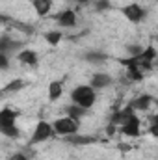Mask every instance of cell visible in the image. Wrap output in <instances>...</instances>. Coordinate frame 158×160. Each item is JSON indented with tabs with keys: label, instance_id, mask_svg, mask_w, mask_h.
Returning <instances> with one entry per match:
<instances>
[{
	"label": "cell",
	"instance_id": "cell-5",
	"mask_svg": "<svg viewBox=\"0 0 158 160\" xmlns=\"http://www.w3.org/2000/svg\"><path fill=\"white\" fill-rule=\"evenodd\" d=\"M119 132H121L123 136H128V138H138V136H140V118L134 114L126 123H123V125L119 127Z\"/></svg>",
	"mask_w": 158,
	"mask_h": 160
},
{
	"label": "cell",
	"instance_id": "cell-19",
	"mask_svg": "<svg viewBox=\"0 0 158 160\" xmlns=\"http://www.w3.org/2000/svg\"><path fill=\"white\" fill-rule=\"evenodd\" d=\"M84 58H86L89 63H102V62L108 60V56H106L104 52H101V50H89Z\"/></svg>",
	"mask_w": 158,
	"mask_h": 160
},
{
	"label": "cell",
	"instance_id": "cell-15",
	"mask_svg": "<svg viewBox=\"0 0 158 160\" xmlns=\"http://www.w3.org/2000/svg\"><path fill=\"white\" fill-rule=\"evenodd\" d=\"M67 143H73V145H91L97 142L95 136H80V134H71L65 138Z\"/></svg>",
	"mask_w": 158,
	"mask_h": 160
},
{
	"label": "cell",
	"instance_id": "cell-13",
	"mask_svg": "<svg viewBox=\"0 0 158 160\" xmlns=\"http://www.w3.org/2000/svg\"><path fill=\"white\" fill-rule=\"evenodd\" d=\"M62 95H63V84L60 80H52L48 84V101L50 102H56Z\"/></svg>",
	"mask_w": 158,
	"mask_h": 160
},
{
	"label": "cell",
	"instance_id": "cell-28",
	"mask_svg": "<svg viewBox=\"0 0 158 160\" xmlns=\"http://www.w3.org/2000/svg\"><path fill=\"white\" fill-rule=\"evenodd\" d=\"M155 104H156V106H158V99H155Z\"/></svg>",
	"mask_w": 158,
	"mask_h": 160
},
{
	"label": "cell",
	"instance_id": "cell-4",
	"mask_svg": "<svg viewBox=\"0 0 158 160\" xmlns=\"http://www.w3.org/2000/svg\"><path fill=\"white\" fill-rule=\"evenodd\" d=\"M121 13L125 15L126 21H130V22H134V24L141 22L143 17H145V9H143L140 4H126V6L121 8Z\"/></svg>",
	"mask_w": 158,
	"mask_h": 160
},
{
	"label": "cell",
	"instance_id": "cell-6",
	"mask_svg": "<svg viewBox=\"0 0 158 160\" xmlns=\"http://www.w3.org/2000/svg\"><path fill=\"white\" fill-rule=\"evenodd\" d=\"M77 21H78V17L73 9H63L62 13L56 15V22L60 28H73V26H77Z\"/></svg>",
	"mask_w": 158,
	"mask_h": 160
},
{
	"label": "cell",
	"instance_id": "cell-8",
	"mask_svg": "<svg viewBox=\"0 0 158 160\" xmlns=\"http://www.w3.org/2000/svg\"><path fill=\"white\" fill-rule=\"evenodd\" d=\"M22 47H24L22 41H15V39H11L9 36H2L0 38V54H9L11 50H19Z\"/></svg>",
	"mask_w": 158,
	"mask_h": 160
},
{
	"label": "cell",
	"instance_id": "cell-24",
	"mask_svg": "<svg viewBox=\"0 0 158 160\" xmlns=\"http://www.w3.org/2000/svg\"><path fill=\"white\" fill-rule=\"evenodd\" d=\"M126 50H128V54H130V56H140V54L143 52V48H141L140 45H128V47H126Z\"/></svg>",
	"mask_w": 158,
	"mask_h": 160
},
{
	"label": "cell",
	"instance_id": "cell-1",
	"mask_svg": "<svg viewBox=\"0 0 158 160\" xmlns=\"http://www.w3.org/2000/svg\"><path fill=\"white\" fill-rule=\"evenodd\" d=\"M71 101L82 108L89 110L97 101V89L93 86H77L71 91Z\"/></svg>",
	"mask_w": 158,
	"mask_h": 160
},
{
	"label": "cell",
	"instance_id": "cell-26",
	"mask_svg": "<svg viewBox=\"0 0 158 160\" xmlns=\"http://www.w3.org/2000/svg\"><path fill=\"white\" fill-rule=\"evenodd\" d=\"M7 160H32V157H28L24 153H15V155H11Z\"/></svg>",
	"mask_w": 158,
	"mask_h": 160
},
{
	"label": "cell",
	"instance_id": "cell-9",
	"mask_svg": "<svg viewBox=\"0 0 158 160\" xmlns=\"http://www.w3.org/2000/svg\"><path fill=\"white\" fill-rule=\"evenodd\" d=\"M17 62H21L22 65L36 67V65H37V62H39V56H37V52H36V50L26 48V50H21V52L17 54Z\"/></svg>",
	"mask_w": 158,
	"mask_h": 160
},
{
	"label": "cell",
	"instance_id": "cell-2",
	"mask_svg": "<svg viewBox=\"0 0 158 160\" xmlns=\"http://www.w3.org/2000/svg\"><path fill=\"white\" fill-rule=\"evenodd\" d=\"M52 127H54V132L58 136H71V134H77L78 132V119H73L69 116L58 118V119L52 123Z\"/></svg>",
	"mask_w": 158,
	"mask_h": 160
},
{
	"label": "cell",
	"instance_id": "cell-7",
	"mask_svg": "<svg viewBox=\"0 0 158 160\" xmlns=\"http://www.w3.org/2000/svg\"><path fill=\"white\" fill-rule=\"evenodd\" d=\"M0 21H2L4 24H11L15 30L22 32V34H26V36H32V34H34V26H32V24H26V22H22V21H13V19H9L7 15H0Z\"/></svg>",
	"mask_w": 158,
	"mask_h": 160
},
{
	"label": "cell",
	"instance_id": "cell-16",
	"mask_svg": "<svg viewBox=\"0 0 158 160\" xmlns=\"http://www.w3.org/2000/svg\"><path fill=\"white\" fill-rule=\"evenodd\" d=\"M24 86H26V84H24L22 78H15V80H11L9 84H6V86L2 88V95L6 97V95H9V93H17V91H21Z\"/></svg>",
	"mask_w": 158,
	"mask_h": 160
},
{
	"label": "cell",
	"instance_id": "cell-20",
	"mask_svg": "<svg viewBox=\"0 0 158 160\" xmlns=\"http://www.w3.org/2000/svg\"><path fill=\"white\" fill-rule=\"evenodd\" d=\"M45 39H47V43L50 47H56V45H60V41L63 39V34L60 30H50V32L45 34Z\"/></svg>",
	"mask_w": 158,
	"mask_h": 160
},
{
	"label": "cell",
	"instance_id": "cell-27",
	"mask_svg": "<svg viewBox=\"0 0 158 160\" xmlns=\"http://www.w3.org/2000/svg\"><path fill=\"white\" fill-rule=\"evenodd\" d=\"M75 2H77V4H89L91 0H75Z\"/></svg>",
	"mask_w": 158,
	"mask_h": 160
},
{
	"label": "cell",
	"instance_id": "cell-14",
	"mask_svg": "<svg viewBox=\"0 0 158 160\" xmlns=\"http://www.w3.org/2000/svg\"><path fill=\"white\" fill-rule=\"evenodd\" d=\"M19 118V112L17 110H11V108H4L0 112V127H9V125H15V119Z\"/></svg>",
	"mask_w": 158,
	"mask_h": 160
},
{
	"label": "cell",
	"instance_id": "cell-10",
	"mask_svg": "<svg viewBox=\"0 0 158 160\" xmlns=\"http://www.w3.org/2000/svg\"><path fill=\"white\" fill-rule=\"evenodd\" d=\"M155 102V99L151 97V95H147V93H143V95H140V97H136L132 102H130V106L134 108V110H140V112H147L149 110V106Z\"/></svg>",
	"mask_w": 158,
	"mask_h": 160
},
{
	"label": "cell",
	"instance_id": "cell-11",
	"mask_svg": "<svg viewBox=\"0 0 158 160\" xmlns=\"http://www.w3.org/2000/svg\"><path fill=\"white\" fill-rule=\"evenodd\" d=\"M110 84H112V77H110L108 73H95V75L91 77V82H89V86H93L95 89L108 88Z\"/></svg>",
	"mask_w": 158,
	"mask_h": 160
},
{
	"label": "cell",
	"instance_id": "cell-18",
	"mask_svg": "<svg viewBox=\"0 0 158 160\" xmlns=\"http://www.w3.org/2000/svg\"><path fill=\"white\" fill-rule=\"evenodd\" d=\"M65 112H67V116H69V118H73V119H78V121H80L84 116H86V112H87V110L73 102V104H69V106L65 108Z\"/></svg>",
	"mask_w": 158,
	"mask_h": 160
},
{
	"label": "cell",
	"instance_id": "cell-17",
	"mask_svg": "<svg viewBox=\"0 0 158 160\" xmlns=\"http://www.w3.org/2000/svg\"><path fill=\"white\" fill-rule=\"evenodd\" d=\"M125 65H126V73H128L130 80H134V82L143 80V71L140 69V65H136V63H125Z\"/></svg>",
	"mask_w": 158,
	"mask_h": 160
},
{
	"label": "cell",
	"instance_id": "cell-30",
	"mask_svg": "<svg viewBox=\"0 0 158 160\" xmlns=\"http://www.w3.org/2000/svg\"><path fill=\"white\" fill-rule=\"evenodd\" d=\"M156 2H158V0H156Z\"/></svg>",
	"mask_w": 158,
	"mask_h": 160
},
{
	"label": "cell",
	"instance_id": "cell-29",
	"mask_svg": "<svg viewBox=\"0 0 158 160\" xmlns=\"http://www.w3.org/2000/svg\"><path fill=\"white\" fill-rule=\"evenodd\" d=\"M156 43H158V36H156Z\"/></svg>",
	"mask_w": 158,
	"mask_h": 160
},
{
	"label": "cell",
	"instance_id": "cell-3",
	"mask_svg": "<svg viewBox=\"0 0 158 160\" xmlns=\"http://www.w3.org/2000/svg\"><path fill=\"white\" fill-rule=\"evenodd\" d=\"M52 132H54V127H52V123L39 121V123L36 125V130H34L32 138H30V145H37V143H41V142L48 140V138L52 136Z\"/></svg>",
	"mask_w": 158,
	"mask_h": 160
},
{
	"label": "cell",
	"instance_id": "cell-12",
	"mask_svg": "<svg viewBox=\"0 0 158 160\" xmlns=\"http://www.w3.org/2000/svg\"><path fill=\"white\" fill-rule=\"evenodd\" d=\"M30 4L36 9L37 17H47L52 9V0H30Z\"/></svg>",
	"mask_w": 158,
	"mask_h": 160
},
{
	"label": "cell",
	"instance_id": "cell-21",
	"mask_svg": "<svg viewBox=\"0 0 158 160\" xmlns=\"http://www.w3.org/2000/svg\"><path fill=\"white\" fill-rule=\"evenodd\" d=\"M0 132L6 136V138H13V140H17L19 136H21V130H19V127L17 125H9V127H0Z\"/></svg>",
	"mask_w": 158,
	"mask_h": 160
},
{
	"label": "cell",
	"instance_id": "cell-22",
	"mask_svg": "<svg viewBox=\"0 0 158 160\" xmlns=\"http://www.w3.org/2000/svg\"><path fill=\"white\" fill-rule=\"evenodd\" d=\"M149 134L158 138V114L149 118Z\"/></svg>",
	"mask_w": 158,
	"mask_h": 160
},
{
	"label": "cell",
	"instance_id": "cell-25",
	"mask_svg": "<svg viewBox=\"0 0 158 160\" xmlns=\"http://www.w3.org/2000/svg\"><path fill=\"white\" fill-rule=\"evenodd\" d=\"M9 67V58H7V54H0V69H7Z\"/></svg>",
	"mask_w": 158,
	"mask_h": 160
},
{
	"label": "cell",
	"instance_id": "cell-23",
	"mask_svg": "<svg viewBox=\"0 0 158 160\" xmlns=\"http://www.w3.org/2000/svg\"><path fill=\"white\" fill-rule=\"evenodd\" d=\"M95 11H106L110 9V0H95Z\"/></svg>",
	"mask_w": 158,
	"mask_h": 160
}]
</instances>
